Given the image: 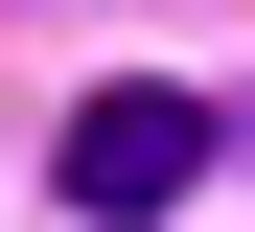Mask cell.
<instances>
[{"label": "cell", "instance_id": "1", "mask_svg": "<svg viewBox=\"0 0 255 232\" xmlns=\"http://www.w3.org/2000/svg\"><path fill=\"white\" fill-rule=\"evenodd\" d=\"M186 186H209V93H93V116H70V209L139 232V209H186Z\"/></svg>", "mask_w": 255, "mask_h": 232}]
</instances>
